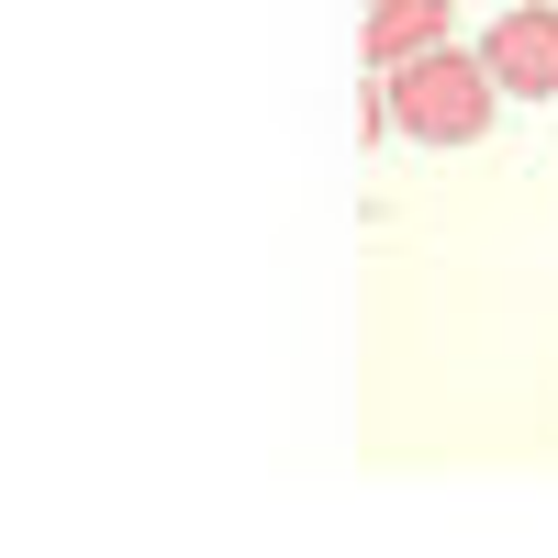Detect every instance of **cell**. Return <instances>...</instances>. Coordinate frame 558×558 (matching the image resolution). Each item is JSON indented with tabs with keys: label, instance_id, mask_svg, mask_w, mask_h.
Masks as SVG:
<instances>
[{
	"label": "cell",
	"instance_id": "6da1fadb",
	"mask_svg": "<svg viewBox=\"0 0 558 558\" xmlns=\"http://www.w3.org/2000/svg\"><path fill=\"white\" fill-rule=\"evenodd\" d=\"M380 89H391V134H413V146H481L502 101L492 57H470V45H425V57L380 68Z\"/></svg>",
	"mask_w": 558,
	"mask_h": 558
},
{
	"label": "cell",
	"instance_id": "7a4b0ae2",
	"mask_svg": "<svg viewBox=\"0 0 558 558\" xmlns=\"http://www.w3.org/2000/svg\"><path fill=\"white\" fill-rule=\"evenodd\" d=\"M481 57H492V78L514 89V101H558V0L502 12V23L481 34Z\"/></svg>",
	"mask_w": 558,
	"mask_h": 558
},
{
	"label": "cell",
	"instance_id": "3957f363",
	"mask_svg": "<svg viewBox=\"0 0 558 558\" xmlns=\"http://www.w3.org/2000/svg\"><path fill=\"white\" fill-rule=\"evenodd\" d=\"M447 23H458V0H368L357 57L368 68H402V57H425V45H447Z\"/></svg>",
	"mask_w": 558,
	"mask_h": 558
}]
</instances>
